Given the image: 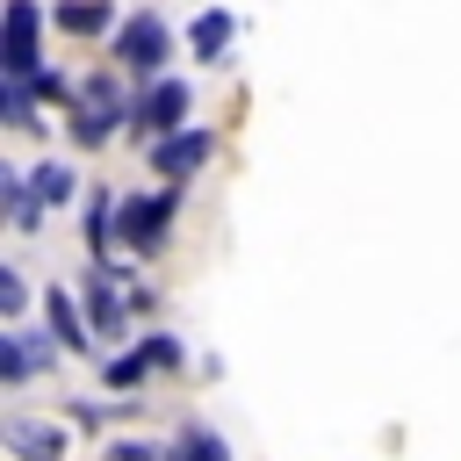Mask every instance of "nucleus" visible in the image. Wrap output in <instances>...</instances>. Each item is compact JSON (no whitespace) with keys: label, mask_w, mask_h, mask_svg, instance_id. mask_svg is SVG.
Returning a JSON list of instances; mask_svg holds the SVG:
<instances>
[{"label":"nucleus","mask_w":461,"mask_h":461,"mask_svg":"<svg viewBox=\"0 0 461 461\" xmlns=\"http://www.w3.org/2000/svg\"><path fill=\"white\" fill-rule=\"evenodd\" d=\"M230 36H238V22H230L223 7H209V14H194V22H187V50H194V58H209V65L230 50Z\"/></svg>","instance_id":"obj_8"},{"label":"nucleus","mask_w":461,"mask_h":461,"mask_svg":"<svg viewBox=\"0 0 461 461\" xmlns=\"http://www.w3.org/2000/svg\"><path fill=\"white\" fill-rule=\"evenodd\" d=\"M43 317H50V339L65 346V353H86V339H94V324L72 310V295L65 288H50V303H43Z\"/></svg>","instance_id":"obj_9"},{"label":"nucleus","mask_w":461,"mask_h":461,"mask_svg":"<svg viewBox=\"0 0 461 461\" xmlns=\"http://www.w3.org/2000/svg\"><path fill=\"white\" fill-rule=\"evenodd\" d=\"M115 22V0H58V29H72V36H101Z\"/></svg>","instance_id":"obj_10"},{"label":"nucleus","mask_w":461,"mask_h":461,"mask_svg":"<svg viewBox=\"0 0 461 461\" xmlns=\"http://www.w3.org/2000/svg\"><path fill=\"white\" fill-rule=\"evenodd\" d=\"M144 375H151L144 346H137V353H115V360H108V382H115V389H130V382H144Z\"/></svg>","instance_id":"obj_16"},{"label":"nucleus","mask_w":461,"mask_h":461,"mask_svg":"<svg viewBox=\"0 0 461 461\" xmlns=\"http://www.w3.org/2000/svg\"><path fill=\"white\" fill-rule=\"evenodd\" d=\"M86 324H94V331H122V295H115L108 274L86 281Z\"/></svg>","instance_id":"obj_11"},{"label":"nucleus","mask_w":461,"mask_h":461,"mask_svg":"<svg viewBox=\"0 0 461 461\" xmlns=\"http://www.w3.org/2000/svg\"><path fill=\"white\" fill-rule=\"evenodd\" d=\"M36 0H7V29H0V72L7 79H36Z\"/></svg>","instance_id":"obj_2"},{"label":"nucleus","mask_w":461,"mask_h":461,"mask_svg":"<svg viewBox=\"0 0 461 461\" xmlns=\"http://www.w3.org/2000/svg\"><path fill=\"white\" fill-rule=\"evenodd\" d=\"M173 216H180V187L130 194V202H122V238H130L137 252H158V245H166V230H173Z\"/></svg>","instance_id":"obj_1"},{"label":"nucleus","mask_w":461,"mask_h":461,"mask_svg":"<svg viewBox=\"0 0 461 461\" xmlns=\"http://www.w3.org/2000/svg\"><path fill=\"white\" fill-rule=\"evenodd\" d=\"M43 353H50L43 339H29V331H14V339H0V375H7V382H29V367H36Z\"/></svg>","instance_id":"obj_12"},{"label":"nucleus","mask_w":461,"mask_h":461,"mask_svg":"<svg viewBox=\"0 0 461 461\" xmlns=\"http://www.w3.org/2000/svg\"><path fill=\"white\" fill-rule=\"evenodd\" d=\"M166 50H173V36H166L158 14H130V22L115 29V65H130V72H158Z\"/></svg>","instance_id":"obj_3"},{"label":"nucleus","mask_w":461,"mask_h":461,"mask_svg":"<svg viewBox=\"0 0 461 461\" xmlns=\"http://www.w3.org/2000/svg\"><path fill=\"white\" fill-rule=\"evenodd\" d=\"M202 158H209V130H173V137H158V151H151V166L166 173V187H180Z\"/></svg>","instance_id":"obj_5"},{"label":"nucleus","mask_w":461,"mask_h":461,"mask_svg":"<svg viewBox=\"0 0 461 461\" xmlns=\"http://www.w3.org/2000/svg\"><path fill=\"white\" fill-rule=\"evenodd\" d=\"M7 447L22 461H58L65 454V432L58 425H36V418H7Z\"/></svg>","instance_id":"obj_7"},{"label":"nucleus","mask_w":461,"mask_h":461,"mask_svg":"<svg viewBox=\"0 0 461 461\" xmlns=\"http://www.w3.org/2000/svg\"><path fill=\"white\" fill-rule=\"evenodd\" d=\"M137 122H144V130H158V137L187 130V86H180V79H158V86L137 101Z\"/></svg>","instance_id":"obj_6"},{"label":"nucleus","mask_w":461,"mask_h":461,"mask_svg":"<svg viewBox=\"0 0 461 461\" xmlns=\"http://www.w3.org/2000/svg\"><path fill=\"white\" fill-rule=\"evenodd\" d=\"M166 461H230V447H223L209 425H187V432L166 447Z\"/></svg>","instance_id":"obj_13"},{"label":"nucleus","mask_w":461,"mask_h":461,"mask_svg":"<svg viewBox=\"0 0 461 461\" xmlns=\"http://www.w3.org/2000/svg\"><path fill=\"white\" fill-rule=\"evenodd\" d=\"M22 303H29V288H22V274H14V267H0V310L14 317Z\"/></svg>","instance_id":"obj_18"},{"label":"nucleus","mask_w":461,"mask_h":461,"mask_svg":"<svg viewBox=\"0 0 461 461\" xmlns=\"http://www.w3.org/2000/svg\"><path fill=\"white\" fill-rule=\"evenodd\" d=\"M0 108H7V122H14V130H36V86H29V79H7Z\"/></svg>","instance_id":"obj_15"},{"label":"nucleus","mask_w":461,"mask_h":461,"mask_svg":"<svg viewBox=\"0 0 461 461\" xmlns=\"http://www.w3.org/2000/svg\"><path fill=\"white\" fill-rule=\"evenodd\" d=\"M108 461H151V454H144V447H130V439H122V447H108Z\"/></svg>","instance_id":"obj_19"},{"label":"nucleus","mask_w":461,"mask_h":461,"mask_svg":"<svg viewBox=\"0 0 461 461\" xmlns=\"http://www.w3.org/2000/svg\"><path fill=\"white\" fill-rule=\"evenodd\" d=\"M144 360H151V367H180V339H173V331H151V339H144Z\"/></svg>","instance_id":"obj_17"},{"label":"nucleus","mask_w":461,"mask_h":461,"mask_svg":"<svg viewBox=\"0 0 461 461\" xmlns=\"http://www.w3.org/2000/svg\"><path fill=\"white\" fill-rule=\"evenodd\" d=\"M122 115H130V101L115 94V79H86V94H79V115H72V137H79V144H108Z\"/></svg>","instance_id":"obj_4"},{"label":"nucleus","mask_w":461,"mask_h":461,"mask_svg":"<svg viewBox=\"0 0 461 461\" xmlns=\"http://www.w3.org/2000/svg\"><path fill=\"white\" fill-rule=\"evenodd\" d=\"M72 187H79V180H72V166H58V158L29 173V194H36V202H72Z\"/></svg>","instance_id":"obj_14"}]
</instances>
